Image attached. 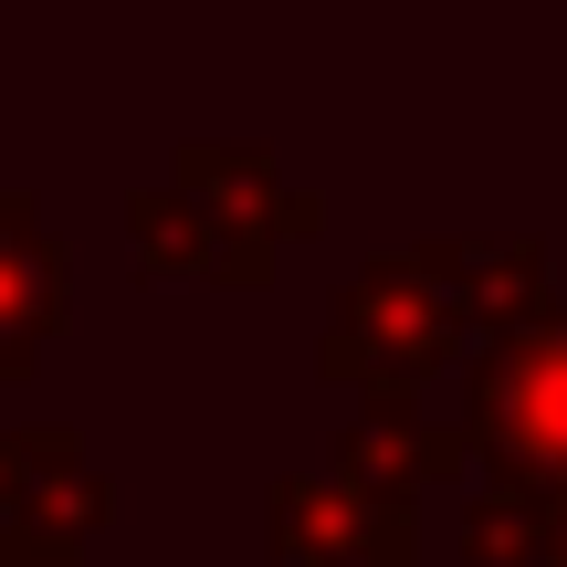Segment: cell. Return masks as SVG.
<instances>
[{
	"label": "cell",
	"instance_id": "6da1fadb",
	"mask_svg": "<svg viewBox=\"0 0 567 567\" xmlns=\"http://www.w3.org/2000/svg\"><path fill=\"white\" fill-rule=\"evenodd\" d=\"M463 442L494 463V484L567 494V295L473 358V379H463Z\"/></svg>",
	"mask_w": 567,
	"mask_h": 567
},
{
	"label": "cell",
	"instance_id": "7a4b0ae2",
	"mask_svg": "<svg viewBox=\"0 0 567 567\" xmlns=\"http://www.w3.org/2000/svg\"><path fill=\"white\" fill-rule=\"evenodd\" d=\"M463 337V305H452V274H442V243L400 252V264L358 274L337 295V326H326V368L337 379H368V389H410L452 358Z\"/></svg>",
	"mask_w": 567,
	"mask_h": 567
},
{
	"label": "cell",
	"instance_id": "3957f363",
	"mask_svg": "<svg viewBox=\"0 0 567 567\" xmlns=\"http://www.w3.org/2000/svg\"><path fill=\"white\" fill-rule=\"evenodd\" d=\"M274 526L295 557L316 567H410L421 557V515L400 505V494H368V484H284L274 494Z\"/></svg>",
	"mask_w": 567,
	"mask_h": 567
},
{
	"label": "cell",
	"instance_id": "277c9868",
	"mask_svg": "<svg viewBox=\"0 0 567 567\" xmlns=\"http://www.w3.org/2000/svg\"><path fill=\"white\" fill-rule=\"evenodd\" d=\"M442 274H452V305H463V326H484V337H515L526 316H547V305H557V284H547V243H536V231L442 243Z\"/></svg>",
	"mask_w": 567,
	"mask_h": 567
},
{
	"label": "cell",
	"instance_id": "5b68a950",
	"mask_svg": "<svg viewBox=\"0 0 567 567\" xmlns=\"http://www.w3.org/2000/svg\"><path fill=\"white\" fill-rule=\"evenodd\" d=\"M473 463V442L463 431H421L410 410H368L358 431H347V484H368V494H421V484H452V473Z\"/></svg>",
	"mask_w": 567,
	"mask_h": 567
},
{
	"label": "cell",
	"instance_id": "8992f818",
	"mask_svg": "<svg viewBox=\"0 0 567 567\" xmlns=\"http://www.w3.org/2000/svg\"><path fill=\"white\" fill-rule=\"evenodd\" d=\"M547 547H557V494L484 484L463 505V567H536Z\"/></svg>",
	"mask_w": 567,
	"mask_h": 567
},
{
	"label": "cell",
	"instance_id": "52a82bcc",
	"mask_svg": "<svg viewBox=\"0 0 567 567\" xmlns=\"http://www.w3.org/2000/svg\"><path fill=\"white\" fill-rule=\"evenodd\" d=\"M547 567H567V494H557V547H547Z\"/></svg>",
	"mask_w": 567,
	"mask_h": 567
}]
</instances>
